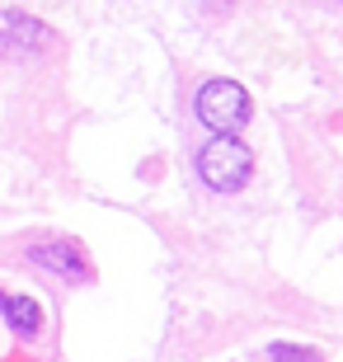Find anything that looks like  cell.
Returning a JSON list of instances; mask_svg holds the SVG:
<instances>
[{"label":"cell","instance_id":"obj_1","mask_svg":"<svg viewBox=\"0 0 343 362\" xmlns=\"http://www.w3.org/2000/svg\"><path fill=\"white\" fill-rule=\"evenodd\" d=\"M198 175H202L207 188L231 193V188H245V179L254 175V156L236 132H216L207 146L198 151Z\"/></svg>","mask_w":343,"mask_h":362},{"label":"cell","instance_id":"obj_2","mask_svg":"<svg viewBox=\"0 0 343 362\" xmlns=\"http://www.w3.org/2000/svg\"><path fill=\"white\" fill-rule=\"evenodd\" d=\"M198 118L211 132H240L250 122V94L236 81H207L198 90Z\"/></svg>","mask_w":343,"mask_h":362},{"label":"cell","instance_id":"obj_3","mask_svg":"<svg viewBox=\"0 0 343 362\" xmlns=\"http://www.w3.org/2000/svg\"><path fill=\"white\" fill-rule=\"evenodd\" d=\"M47 42H52V33H47L38 19L14 14V10H0V52L5 57H38Z\"/></svg>","mask_w":343,"mask_h":362},{"label":"cell","instance_id":"obj_4","mask_svg":"<svg viewBox=\"0 0 343 362\" xmlns=\"http://www.w3.org/2000/svg\"><path fill=\"white\" fill-rule=\"evenodd\" d=\"M33 264L38 269H52L57 278H66V282H80L85 273H90V264H85V255H80V245L76 240H47L33 250Z\"/></svg>","mask_w":343,"mask_h":362},{"label":"cell","instance_id":"obj_5","mask_svg":"<svg viewBox=\"0 0 343 362\" xmlns=\"http://www.w3.org/2000/svg\"><path fill=\"white\" fill-rule=\"evenodd\" d=\"M0 310H5V320L14 325V334L33 339L42 329V306L28 301V296H0Z\"/></svg>","mask_w":343,"mask_h":362},{"label":"cell","instance_id":"obj_6","mask_svg":"<svg viewBox=\"0 0 343 362\" xmlns=\"http://www.w3.org/2000/svg\"><path fill=\"white\" fill-rule=\"evenodd\" d=\"M268 362H320L310 349H291V344H277V349H268Z\"/></svg>","mask_w":343,"mask_h":362},{"label":"cell","instance_id":"obj_7","mask_svg":"<svg viewBox=\"0 0 343 362\" xmlns=\"http://www.w3.org/2000/svg\"><path fill=\"white\" fill-rule=\"evenodd\" d=\"M207 5H211V10H226V5H231V0H207Z\"/></svg>","mask_w":343,"mask_h":362}]
</instances>
